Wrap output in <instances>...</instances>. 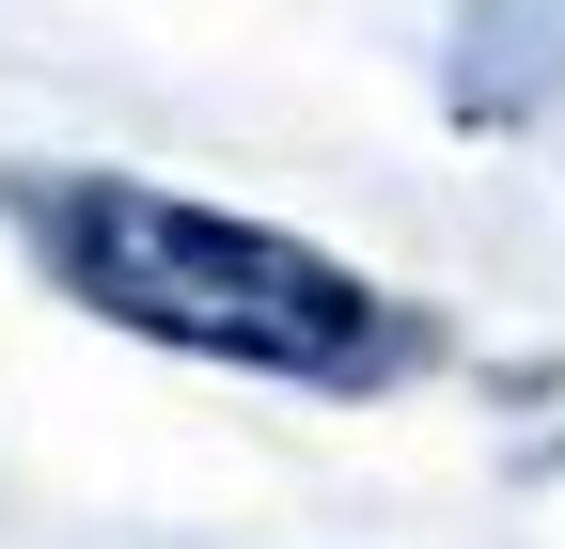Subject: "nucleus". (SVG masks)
Returning a JSON list of instances; mask_svg holds the SVG:
<instances>
[{"instance_id":"2","label":"nucleus","mask_w":565,"mask_h":549,"mask_svg":"<svg viewBox=\"0 0 565 549\" xmlns=\"http://www.w3.org/2000/svg\"><path fill=\"white\" fill-rule=\"evenodd\" d=\"M565 95V0H471V32H456V110L471 126H519Z\"/></svg>"},{"instance_id":"1","label":"nucleus","mask_w":565,"mask_h":549,"mask_svg":"<svg viewBox=\"0 0 565 549\" xmlns=\"http://www.w3.org/2000/svg\"><path fill=\"white\" fill-rule=\"evenodd\" d=\"M32 236H47V267H63L110 330H141V346L252 362V377H315V392H362V377L408 362V330L345 283L330 251L267 236V220H221V204L79 173V189H32Z\"/></svg>"}]
</instances>
